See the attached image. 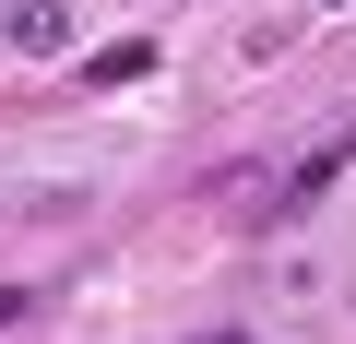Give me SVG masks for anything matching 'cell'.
<instances>
[{
  "mask_svg": "<svg viewBox=\"0 0 356 344\" xmlns=\"http://www.w3.org/2000/svg\"><path fill=\"white\" fill-rule=\"evenodd\" d=\"M0 36H13L24 60H60V48H72V13H60V0H13V24H0Z\"/></svg>",
  "mask_w": 356,
  "mask_h": 344,
  "instance_id": "6da1fadb",
  "label": "cell"
},
{
  "mask_svg": "<svg viewBox=\"0 0 356 344\" xmlns=\"http://www.w3.org/2000/svg\"><path fill=\"white\" fill-rule=\"evenodd\" d=\"M0 320H24V285H0Z\"/></svg>",
  "mask_w": 356,
  "mask_h": 344,
  "instance_id": "7a4b0ae2",
  "label": "cell"
},
{
  "mask_svg": "<svg viewBox=\"0 0 356 344\" xmlns=\"http://www.w3.org/2000/svg\"><path fill=\"white\" fill-rule=\"evenodd\" d=\"M214 344H250V332H214Z\"/></svg>",
  "mask_w": 356,
  "mask_h": 344,
  "instance_id": "3957f363",
  "label": "cell"
}]
</instances>
